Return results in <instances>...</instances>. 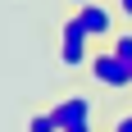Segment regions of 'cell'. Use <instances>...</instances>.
I'll list each match as a JSON object with an SVG mask.
<instances>
[{"instance_id": "52a82bcc", "label": "cell", "mask_w": 132, "mask_h": 132, "mask_svg": "<svg viewBox=\"0 0 132 132\" xmlns=\"http://www.w3.org/2000/svg\"><path fill=\"white\" fill-rule=\"evenodd\" d=\"M109 132H132V109H123V114H114V123H109Z\"/></svg>"}, {"instance_id": "ba28073f", "label": "cell", "mask_w": 132, "mask_h": 132, "mask_svg": "<svg viewBox=\"0 0 132 132\" xmlns=\"http://www.w3.org/2000/svg\"><path fill=\"white\" fill-rule=\"evenodd\" d=\"M114 9H119V18H128V23H132V0H114Z\"/></svg>"}, {"instance_id": "9c48e42d", "label": "cell", "mask_w": 132, "mask_h": 132, "mask_svg": "<svg viewBox=\"0 0 132 132\" xmlns=\"http://www.w3.org/2000/svg\"><path fill=\"white\" fill-rule=\"evenodd\" d=\"M64 5H68V9H82V5H91V0H64Z\"/></svg>"}, {"instance_id": "6da1fadb", "label": "cell", "mask_w": 132, "mask_h": 132, "mask_svg": "<svg viewBox=\"0 0 132 132\" xmlns=\"http://www.w3.org/2000/svg\"><path fill=\"white\" fill-rule=\"evenodd\" d=\"M87 78H91L96 87H105V91H128L132 87V64L119 59L109 46H100V50L91 55V64H87Z\"/></svg>"}, {"instance_id": "8992f818", "label": "cell", "mask_w": 132, "mask_h": 132, "mask_svg": "<svg viewBox=\"0 0 132 132\" xmlns=\"http://www.w3.org/2000/svg\"><path fill=\"white\" fill-rule=\"evenodd\" d=\"M105 46H109L114 55H119V59H128V64H132V32H114V37H109Z\"/></svg>"}, {"instance_id": "5b68a950", "label": "cell", "mask_w": 132, "mask_h": 132, "mask_svg": "<svg viewBox=\"0 0 132 132\" xmlns=\"http://www.w3.org/2000/svg\"><path fill=\"white\" fill-rule=\"evenodd\" d=\"M27 132H59V119H55V109H37V114L27 119Z\"/></svg>"}, {"instance_id": "277c9868", "label": "cell", "mask_w": 132, "mask_h": 132, "mask_svg": "<svg viewBox=\"0 0 132 132\" xmlns=\"http://www.w3.org/2000/svg\"><path fill=\"white\" fill-rule=\"evenodd\" d=\"M73 14H78V23L87 27L91 41H109L119 32V9H109L105 0H91V5H82V9H73Z\"/></svg>"}, {"instance_id": "3957f363", "label": "cell", "mask_w": 132, "mask_h": 132, "mask_svg": "<svg viewBox=\"0 0 132 132\" xmlns=\"http://www.w3.org/2000/svg\"><path fill=\"white\" fill-rule=\"evenodd\" d=\"M50 109H55V119H59V132H96L91 128V96L73 91L64 100H55Z\"/></svg>"}, {"instance_id": "7a4b0ae2", "label": "cell", "mask_w": 132, "mask_h": 132, "mask_svg": "<svg viewBox=\"0 0 132 132\" xmlns=\"http://www.w3.org/2000/svg\"><path fill=\"white\" fill-rule=\"evenodd\" d=\"M91 46H96V41L87 37V27L78 23V14L68 9V18L59 23V59H64V68H87L91 55H96Z\"/></svg>"}]
</instances>
